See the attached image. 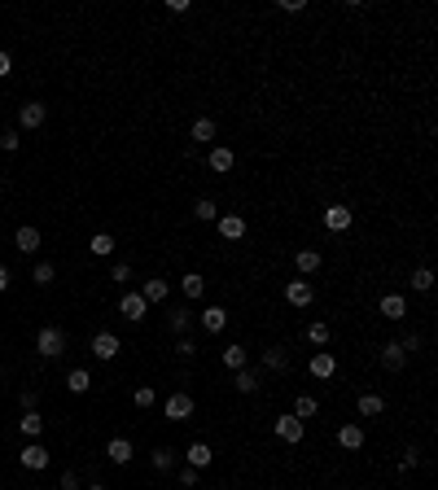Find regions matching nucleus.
<instances>
[{
	"instance_id": "1",
	"label": "nucleus",
	"mask_w": 438,
	"mask_h": 490,
	"mask_svg": "<svg viewBox=\"0 0 438 490\" xmlns=\"http://www.w3.org/2000/svg\"><path fill=\"white\" fill-rule=\"evenodd\" d=\"M35 350H40L44 359H57V355L66 350V333H62V328H40V337H35Z\"/></svg>"
},
{
	"instance_id": "2",
	"label": "nucleus",
	"mask_w": 438,
	"mask_h": 490,
	"mask_svg": "<svg viewBox=\"0 0 438 490\" xmlns=\"http://www.w3.org/2000/svg\"><path fill=\"white\" fill-rule=\"evenodd\" d=\"M320 219H325V228H329V232H347L351 223H355V210H351V206H342V201H333V206H325Z\"/></svg>"
},
{
	"instance_id": "3",
	"label": "nucleus",
	"mask_w": 438,
	"mask_h": 490,
	"mask_svg": "<svg viewBox=\"0 0 438 490\" xmlns=\"http://www.w3.org/2000/svg\"><path fill=\"white\" fill-rule=\"evenodd\" d=\"M272 429H276V438L289 442V447H294V442H303V434H307V425L298 421V416H276V421H272Z\"/></svg>"
},
{
	"instance_id": "4",
	"label": "nucleus",
	"mask_w": 438,
	"mask_h": 490,
	"mask_svg": "<svg viewBox=\"0 0 438 490\" xmlns=\"http://www.w3.org/2000/svg\"><path fill=\"white\" fill-rule=\"evenodd\" d=\"M22 469H31V473H40V469H49V447H40V442H27L22 447Z\"/></svg>"
},
{
	"instance_id": "5",
	"label": "nucleus",
	"mask_w": 438,
	"mask_h": 490,
	"mask_svg": "<svg viewBox=\"0 0 438 490\" xmlns=\"http://www.w3.org/2000/svg\"><path fill=\"white\" fill-rule=\"evenodd\" d=\"M382 368H386V372H404V368H408V350L399 342H386L382 346Z\"/></svg>"
},
{
	"instance_id": "6",
	"label": "nucleus",
	"mask_w": 438,
	"mask_h": 490,
	"mask_svg": "<svg viewBox=\"0 0 438 490\" xmlns=\"http://www.w3.org/2000/svg\"><path fill=\"white\" fill-rule=\"evenodd\" d=\"M44 118H49V110H44L40 101H27V105L18 110V127H22V131H35V127L44 123Z\"/></svg>"
},
{
	"instance_id": "7",
	"label": "nucleus",
	"mask_w": 438,
	"mask_h": 490,
	"mask_svg": "<svg viewBox=\"0 0 438 490\" xmlns=\"http://www.w3.org/2000/svg\"><path fill=\"white\" fill-rule=\"evenodd\" d=\"M311 298H316L311 280H289V285H285V302H289V307H311Z\"/></svg>"
},
{
	"instance_id": "8",
	"label": "nucleus",
	"mask_w": 438,
	"mask_h": 490,
	"mask_svg": "<svg viewBox=\"0 0 438 490\" xmlns=\"http://www.w3.org/2000/svg\"><path fill=\"white\" fill-rule=\"evenodd\" d=\"M184 460H188V469H210V460H215V451L206 447V442H188V451H184Z\"/></svg>"
},
{
	"instance_id": "9",
	"label": "nucleus",
	"mask_w": 438,
	"mask_h": 490,
	"mask_svg": "<svg viewBox=\"0 0 438 490\" xmlns=\"http://www.w3.org/2000/svg\"><path fill=\"white\" fill-rule=\"evenodd\" d=\"M219 236H223V241H241V236H245V219H241V214H219Z\"/></svg>"
},
{
	"instance_id": "10",
	"label": "nucleus",
	"mask_w": 438,
	"mask_h": 490,
	"mask_svg": "<svg viewBox=\"0 0 438 490\" xmlns=\"http://www.w3.org/2000/svg\"><path fill=\"white\" fill-rule=\"evenodd\" d=\"M294 267L303 271V280H307V276H316V271H320V249H311V245L298 249V254H294Z\"/></svg>"
},
{
	"instance_id": "11",
	"label": "nucleus",
	"mask_w": 438,
	"mask_h": 490,
	"mask_svg": "<svg viewBox=\"0 0 438 490\" xmlns=\"http://www.w3.org/2000/svg\"><path fill=\"white\" fill-rule=\"evenodd\" d=\"M307 368H311V377L329 381V377L338 372V359H333V355H329V350H316V355H311V364H307Z\"/></svg>"
},
{
	"instance_id": "12",
	"label": "nucleus",
	"mask_w": 438,
	"mask_h": 490,
	"mask_svg": "<svg viewBox=\"0 0 438 490\" xmlns=\"http://www.w3.org/2000/svg\"><path fill=\"white\" fill-rule=\"evenodd\" d=\"M118 311H123L127 320H145L149 302H145V298H140V293H123V298H118Z\"/></svg>"
},
{
	"instance_id": "13",
	"label": "nucleus",
	"mask_w": 438,
	"mask_h": 490,
	"mask_svg": "<svg viewBox=\"0 0 438 490\" xmlns=\"http://www.w3.org/2000/svg\"><path fill=\"white\" fill-rule=\"evenodd\" d=\"M377 311H382L386 320H404L408 315V302H404V293H386L382 302H377Z\"/></svg>"
},
{
	"instance_id": "14",
	"label": "nucleus",
	"mask_w": 438,
	"mask_h": 490,
	"mask_svg": "<svg viewBox=\"0 0 438 490\" xmlns=\"http://www.w3.org/2000/svg\"><path fill=\"white\" fill-rule=\"evenodd\" d=\"M193 416V399L188 394H171L167 399V421H188Z\"/></svg>"
},
{
	"instance_id": "15",
	"label": "nucleus",
	"mask_w": 438,
	"mask_h": 490,
	"mask_svg": "<svg viewBox=\"0 0 438 490\" xmlns=\"http://www.w3.org/2000/svg\"><path fill=\"white\" fill-rule=\"evenodd\" d=\"M92 355H97V359H114V355H118V337H114V333H97V337H92Z\"/></svg>"
},
{
	"instance_id": "16",
	"label": "nucleus",
	"mask_w": 438,
	"mask_h": 490,
	"mask_svg": "<svg viewBox=\"0 0 438 490\" xmlns=\"http://www.w3.org/2000/svg\"><path fill=\"white\" fill-rule=\"evenodd\" d=\"M338 447H342V451H360V447H364V429H360V425H342V429H338Z\"/></svg>"
},
{
	"instance_id": "17",
	"label": "nucleus",
	"mask_w": 438,
	"mask_h": 490,
	"mask_svg": "<svg viewBox=\"0 0 438 490\" xmlns=\"http://www.w3.org/2000/svg\"><path fill=\"white\" fill-rule=\"evenodd\" d=\"M206 166H210V171H219V175H223V171H232V166H237V153L219 145V149H210V158H206Z\"/></svg>"
},
{
	"instance_id": "18",
	"label": "nucleus",
	"mask_w": 438,
	"mask_h": 490,
	"mask_svg": "<svg viewBox=\"0 0 438 490\" xmlns=\"http://www.w3.org/2000/svg\"><path fill=\"white\" fill-rule=\"evenodd\" d=\"M14 249H22V254H35V249H40V228H18V232H14Z\"/></svg>"
},
{
	"instance_id": "19",
	"label": "nucleus",
	"mask_w": 438,
	"mask_h": 490,
	"mask_svg": "<svg viewBox=\"0 0 438 490\" xmlns=\"http://www.w3.org/2000/svg\"><path fill=\"white\" fill-rule=\"evenodd\" d=\"M219 364L228 368V372H241V368H245V346H223V350H219Z\"/></svg>"
},
{
	"instance_id": "20",
	"label": "nucleus",
	"mask_w": 438,
	"mask_h": 490,
	"mask_svg": "<svg viewBox=\"0 0 438 490\" xmlns=\"http://www.w3.org/2000/svg\"><path fill=\"white\" fill-rule=\"evenodd\" d=\"M105 456H110V464H132V442H127V438H110Z\"/></svg>"
},
{
	"instance_id": "21",
	"label": "nucleus",
	"mask_w": 438,
	"mask_h": 490,
	"mask_svg": "<svg viewBox=\"0 0 438 490\" xmlns=\"http://www.w3.org/2000/svg\"><path fill=\"white\" fill-rule=\"evenodd\" d=\"M223 324H228V311L223 307H206L202 311V328L206 333H223Z\"/></svg>"
},
{
	"instance_id": "22",
	"label": "nucleus",
	"mask_w": 438,
	"mask_h": 490,
	"mask_svg": "<svg viewBox=\"0 0 438 490\" xmlns=\"http://www.w3.org/2000/svg\"><path fill=\"white\" fill-rule=\"evenodd\" d=\"M180 289H184V298H188V302H197V298L206 293V280H202V271H188V276L180 280Z\"/></svg>"
},
{
	"instance_id": "23",
	"label": "nucleus",
	"mask_w": 438,
	"mask_h": 490,
	"mask_svg": "<svg viewBox=\"0 0 438 490\" xmlns=\"http://www.w3.org/2000/svg\"><path fill=\"white\" fill-rule=\"evenodd\" d=\"M167 293H171V280H145V289H140L145 302H167Z\"/></svg>"
},
{
	"instance_id": "24",
	"label": "nucleus",
	"mask_w": 438,
	"mask_h": 490,
	"mask_svg": "<svg viewBox=\"0 0 438 490\" xmlns=\"http://www.w3.org/2000/svg\"><path fill=\"white\" fill-rule=\"evenodd\" d=\"M66 390H70V394H88V390H92V377H88V368H70V377H66Z\"/></svg>"
},
{
	"instance_id": "25",
	"label": "nucleus",
	"mask_w": 438,
	"mask_h": 490,
	"mask_svg": "<svg viewBox=\"0 0 438 490\" xmlns=\"http://www.w3.org/2000/svg\"><path fill=\"white\" fill-rule=\"evenodd\" d=\"M316 412H320V403H316L311 394H298V399H294V412H289V416H298V421H311Z\"/></svg>"
},
{
	"instance_id": "26",
	"label": "nucleus",
	"mask_w": 438,
	"mask_h": 490,
	"mask_svg": "<svg viewBox=\"0 0 438 490\" xmlns=\"http://www.w3.org/2000/svg\"><path fill=\"white\" fill-rule=\"evenodd\" d=\"M188 136H193L197 145H206V140H215V118H197V123L188 127Z\"/></svg>"
},
{
	"instance_id": "27",
	"label": "nucleus",
	"mask_w": 438,
	"mask_h": 490,
	"mask_svg": "<svg viewBox=\"0 0 438 490\" xmlns=\"http://www.w3.org/2000/svg\"><path fill=\"white\" fill-rule=\"evenodd\" d=\"M382 412H386L382 394H360V416H382Z\"/></svg>"
},
{
	"instance_id": "28",
	"label": "nucleus",
	"mask_w": 438,
	"mask_h": 490,
	"mask_svg": "<svg viewBox=\"0 0 438 490\" xmlns=\"http://www.w3.org/2000/svg\"><path fill=\"white\" fill-rule=\"evenodd\" d=\"M88 249H92L97 258H110V254H114V236H110V232H97V236L88 241Z\"/></svg>"
},
{
	"instance_id": "29",
	"label": "nucleus",
	"mask_w": 438,
	"mask_h": 490,
	"mask_svg": "<svg viewBox=\"0 0 438 490\" xmlns=\"http://www.w3.org/2000/svg\"><path fill=\"white\" fill-rule=\"evenodd\" d=\"M412 289H417V293H430V289H434V271H430V267H417V271H412Z\"/></svg>"
},
{
	"instance_id": "30",
	"label": "nucleus",
	"mask_w": 438,
	"mask_h": 490,
	"mask_svg": "<svg viewBox=\"0 0 438 490\" xmlns=\"http://www.w3.org/2000/svg\"><path fill=\"white\" fill-rule=\"evenodd\" d=\"M149 464H153V469H158V473H167V469H171V464H175V451H167V447H158V451H149Z\"/></svg>"
},
{
	"instance_id": "31",
	"label": "nucleus",
	"mask_w": 438,
	"mask_h": 490,
	"mask_svg": "<svg viewBox=\"0 0 438 490\" xmlns=\"http://www.w3.org/2000/svg\"><path fill=\"white\" fill-rule=\"evenodd\" d=\"M18 429H22V434H27V438H40V429H44V421H40V416H35V412H22V421H18Z\"/></svg>"
},
{
	"instance_id": "32",
	"label": "nucleus",
	"mask_w": 438,
	"mask_h": 490,
	"mask_svg": "<svg viewBox=\"0 0 438 490\" xmlns=\"http://www.w3.org/2000/svg\"><path fill=\"white\" fill-rule=\"evenodd\" d=\"M132 403H136V408H140V412H149V408H153V403H158V394H153L149 386H136V390H132Z\"/></svg>"
},
{
	"instance_id": "33",
	"label": "nucleus",
	"mask_w": 438,
	"mask_h": 490,
	"mask_svg": "<svg viewBox=\"0 0 438 490\" xmlns=\"http://www.w3.org/2000/svg\"><path fill=\"white\" fill-rule=\"evenodd\" d=\"M53 276H57V271H53V263H35V271H31V280H35V285H40V289H49V285H53Z\"/></svg>"
},
{
	"instance_id": "34",
	"label": "nucleus",
	"mask_w": 438,
	"mask_h": 490,
	"mask_svg": "<svg viewBox=\"0 0 438 490\" xmlns=\"http://www.w3.org/2000/svg\"><path fill=\"white\" fill-rule=\"evenodd\" d=\"M237 390H241V394H254V390H259V372L241 368V372H237Z\"/></svg>"
},
{
	"instance_id": "35",
	"label": "nucleus",
	"mask_w": 438,
	"mask_h": 490,
	"mask_svg": "<svg viewBox=\"0 0 438 490\" xmlns=\"http://www.w3.org/2000/svg\"><path fill=\"white\" fill-rule=\"evenodd\" d=\"M307 342H311V346H329V324H320V320L307 324Z\"/></svg>"
},
{
	"instance_id": "36",
	"label": "nucleus",
	"mask_w": 438,
	"mask_h": 490,
	"mask_svg": "<svg viewBox=\"0 0 438 490\" xmlns=\"http://www.w3.org/2000/svg\"><path fill=\"white\" fill-rule=\"evenodd\" d=\"M285 364H289L285 350H267V355H263V368H272V372H285Z\"/></svg>"
},
{
	"instance_id": "37",
	"label": "nucleus",
	"mask_w": 438,
	"mask_h": 490,
	"mask_svg": "<svg viewBox=\"0 0 438 490\" xmlns=\"http://www.w3.org/2000/svg\"><path fill=\"white\" fill-rule=\"evenodd\" d=\"M193 214H197V219H219V206H215L210 197H202V201L193 206Z\"/></svg>"
},
{
	"instance_id": "38",
	"label": "nucleus",
	"mask_w": 438,
	"mask_h": 490,
	"mask_svg": "<svg viewBox=\"0 0 438 490\" xmlns=\"http://www.w3.org/2000/svg\"><path fill=\"white\" fill-rule=\"evenodd\" d=\"M188 324H193V311H171V328L175 333H188Z\"/></svg>"
},
{
	"instance_id": "39",
	"label": "nucleus",
	"mask_w": 438,
	"mask_h": 490,
	"mask_svg": "<svg viewBox=\"0 0 438 490\" xmlns=\"http://www.w3.org/2000/svg\"><path fill=\"white\" fill-rule=\"evenodd\" d=\"M110 280H114V285H127V280H132V267H127V263H114Z\"/></svg>"
},
{
	"instance_id": "40",
	"label": "nucleus",
	"mask_w": 438,
	"mask_h": 490,
	"mask_svg": "<svg viewBox=\"0 0 438 490\" xmlns=\"http://www.w3.org/2000/svg\"><path fill=\"white\" fill-rule=\"evenodd\" d=\"M22 145V136H18V131H0V149H9V153H14Z\"/></svg>"
},
{
	"instance_id": "41",
	"label": "nucleus",
	"mask_w": 438,
	"mask_h": 490,
	"mask_svg": "<svg viewBox=\"0 0 438 490\" xmlns=\"http://www.w3.org/2000/svg\"><path fill=\"white\" fill-rule=\"evenodd\" d=\"M175 350H180V355H184V359H193V355H197V346H193V342H188V337H180V346H175Z\"/></svg>"
},
{
	"instance_id": "42",
	"label": "nucleus",
	"mask_w": 438,
	"mask_h": 490,
	"mask_svg": "<svg viewBox=\"0 0 438 490\" xmlns=\"http://www.w3.org/2000/svg\"><path fill=\"white\" fill-rule=\"evenodd\" d=\"M180 486H197V469H184L180 473Z\"/></svg>"
},
{
	"instance_id": "43",
	"label": "nucleus",
	"mask_w": 438,
	"mask_h": 490,
	"mask_svg": "<svg viewBox=\"0 0 438 490\" xmlns=\"http://www.w3.org/2000/svg\"><path fill=\"white\" fill-rule=\"evenodd\" d=\"M62 490H79V477L75 473H62Z\"/></svg>"
},
{
	"instance_id": "44",
	"label": "nucleus",
	"mask_w": 438,
	"mask_h": 490,
	"mask_svg": "<svg viewBox=\"0 0 438 490\" xmlns=\"http://www.w3.org/2000/svg\"><path fill=\"white\" fill-rule=\"evenodd\" d=\"M9 70H14V62H9V53H5V49H0V79H5V75H9Z\"/></svg>"
},
{
	"instance_id": "45",
	"label": "nucleus",
	"mask_w": 438,
	"mask_h": 490,
	"mask_svg": "<svg viewBox=\"0 0 438 490\" xmlns=\"http://www.w3.org/2000/svg\"><path fill=\"white\" fill-rule=\"evenodd\" d=\"M5 289H9V267L0 263V293H5Z\"/></svg>"
},
{
	"instance_id": "46",
	"label": "nucleus",
	"mask_w": 438,
	"mask_h": 490,
	"mask_svg": "<svg viewBox=\"0 0 438 490\" xmlns=\"http://www.w3.org/2000/svg\"><path fill=\"white\" fill-rule=\"evenodd\" d=\"M88 490H105V486H88Z\"/></svg>"
}]
</instances>
